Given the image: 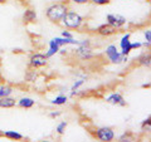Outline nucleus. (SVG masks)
<instances>
[{
  "instance_id": "nucleus-27",
  "label": "nucleus",
  "mask_w": 151,
  "mask_h": 142,
  "mask_svg": "<svg viewBox=\"0 0 151 142\" xmlns=\"http://www.w3.org/2000/svg\"><path fill=\"white\" fill-rule=\"evenodd\" d=\"M59 116H62V112H60V111H55V112H49V117H50V118H58Z\"/></svg>"
},
{
  "instance_id": "nucleus-24",
  "label": "nucleus",
  "mask_w": 151,
  "mask_h": 142,
  "mask_svg": "<svg viewBox=\"0 0 151 142\" xmlns=\"http://www.w3.org/2000/svg\"><path fill=\"white\" fill-rule=\"evenodd\" d=\"M94 5H107L111 3V0H89Z\"/></svg>"
},
{
  "instance_id": "nucleus-9",
  "label": "nucleus",
  "mask_w": 151,
  "mask_h": 142,
  "mask_svg": "<svg viewBox=\"0 0 151 142\" xmlns=\"http://www.w3.org/2000/svg\"><path fill=\"white\" fill-rule=\"evenodd\" d=\"M131 34L130 33H126V34L122 35V38L120 39V52L124 55H130V53L132 52L131 48Z\"/></svg>"
},
{
  "instance_id": "nucleus-20",
  "label": "nucleus",
  "mask_w": 151,
  "mask_h": 142,
  "mask_svg": "<svg viewBox=\"0 0 151 142\" xmlns=\"http://www.w3.org/2000/svg\"><path fill=\"white\" fill-rule=\"evenodd\" d=\"M37 79H38V70L37 69L30 68L29 70H27V73H25V82L33 83V82H35Z\"/></svg>"
},
{
  "instance_id": "nucleus-1",
  "label": "nucleus",
  "mask_w": 151,
  "mask_h": 142,
  "mask_svg": "<svg viewBox=\"0 0 151 142\" xmlns=\"http://www.w3.org/2000/svg\"><path fill=\"white\" fill-rule=\"evenodd\" d=\"M68 10L69 6L65 1H55L45 8V16L52 23H60Z\"/></svg>"
},
{
  "instance_id": "nucleus-21",
  "label": "nucleus",
  "mask_w": 151,
  "mask_h": 142,
  "mask_svg": "<svg viewBox=\"0 0 151 142\" xmlns=\"http://www.w3.org/2000/svg\"><path fill=\"white\" fill-rule=\"evenodd\" d=\"M67 127H68V122L67 121H62V122H59V123L57 125L55 132L59 136H62V135H64V132H65V130H67Z\"/></svg>"
},
{
  "instance_id": "nucleus-23",
  "label": "nucleus",
  "mask_w": 151,
  "mask_h": 142,
  "mask_svg": "<svg viewBox=\"0 0 151 142\" xmlns=\"http://www.w3.org/2000/svg\"><path fill=\"white\" fill-rule=\"evenodd\" d=\"M144 38H145V43L151 44V27L144 30Z\"/></svg>"
},
{
  "instance_id": "nucleus-3",
  "label": "nucleus",
  "mask_w": 151,
  "mask_h": 142,
  "mask_svg": "<svg viewBox=\"0 0 151 142\" xmlns=\"http://www.w3.org/2000/svg\"><path fill=\"white\" fill-rule=\"evenodd\" d=\"M105 54L107 57V59L110 60V63L112 64H122L126 63L129 60V55H124L120 52V49L117 48L115 44H110L106 47Z\"/></svg>"
},
{
  "instance_id": "nucleus-2",
  "label": "nucleus",
  "mask_w": 151,
  "mask_h": 142,
  "mask_svg": "<svg viewBox=\"0 0 151 142\" xmlns=\"http://www.w3.org/2000/svg\"><path fill=\"white\" fill-rule=\"evenodd\" d=\"M60 24H62L65 29L77 30V29H81L82 25L84 24V18L77 11L68 10L65 13V15L62 18V20H60Z\"/></svg>"
},
{
  "instance_id": "nucleus-22",
  "label": "nucleus",
  "mask_w": 151,
  "mask_h": 142,
  "mask_svg": "<svg viewBox=\"0 0 151 142\" xmlns=\"http://www.w3.org/2000/svg\"><path fill=\"white\" fill-rule=\"evenodd\" d=\"M141 130L145 132H151V116L145 118V120L141 122Z\"/></svg>"
},
{
  "instance_id": "nucleus-13",
  "label": "nucleus",
  "mask_w": 151,
  "mask_h": 142,
  "mask_svg": "<svg viewBox=\"0 0 151 142\" xmlns=\"http://www.w3.org/2000/svg\"><path fill=\"white\" fill-rule=\"evenodd\" d=\"M17 101H18V99H15L13 96L0 98V108H4V110H9V108L17 107Z\"/></svg>"
},
{
  "instance_id": "nucleus-6",
  "label": "nucleus",
  "mask_w": 151,
  "mask_h": 142,
  "mask_svg": "<svg viewBox=\"0 0 151 142\" xmlns=\"http://www.w3.org/2000/svg\"><path fill=\"white\" fill-rule=\"evenodd\" d=\"M106 22L110 25H112L115 29H117V30L122 29V28L127 24V19L124 15H121V14H115V13L107 14L106 15Z\"/></svg>"
},
{
  "instance_id": "nucleus-5",
  "label": "nucleus",
  "mask_w": 151,
  "mask_h": 142,
  "mask_svg": "<svg viewBox=\"0 0 151 142\" xmlns=\"http://www.w3.org/2000/svg\"><path fill=\"white\" fill-rule=\"evenodd\" d=\"M92 133L94 136V138L98 140L100 142H113L116 138V135H115V131L113 128L108 126H102V127H96Z\"/></svg>"
},
{
  "instance_id": "nucleus-28",
  "label": "nucleus",
  "mask_w": 151,
  "mask_h": 142,
  "mask_svg": "<svg viewBox=\"0 0 151 142\" xmlns=\"http://www.w3.org/2000/svg\"><path fill=\"white\" fill-rule=\"evenodd\" d=\"M69 1H72L74 4H78V5H83V4L89 3V0H69Z\"/></svg>"
},
{
  "instance_id": "nucleus-12",
  "label": "nucleus",
  "mask_w": 151,
  "mask_h": 142,
  "mask_svg": "<svg viewBox=\"0 0 151 142\" xmlns=\"http://www.w3.org/2000/svg\"><path fill=\"white\" fill-rule=\"evenodd\" d=\"M35 105V101L30 97H22L17 101V107L19 108H24V110H29V108H33Z\"/></svg>"
},
{
  "instance_id": "nucleus-16",
  "label": "nucleus",
  "mask_w": 151,
  "mask_h": 142,
  "mask_svg": "<svg viewBox=\"0 0 151 142\" xmlns=\"http://www.w3.org/2000/svg\"><path fill=\"white\" fill-rule=\"evenodd\" d=\"M37 20V13L35 10H33V9H27L23 14V22L25 23V24H29V23H34Z\"/></svg>"
},
{
  "instance_id": "nucleus-4",
  "label": "nucleus",
  "mask_w": 151,
  "mask_h": 142,
  "mask_svg": "<svg viewBox=\"0 0 151 142\" xmlns=\"http://www.w3.org/2000/svg\"><path fill=\"white\" fill-rule=\"evenodd\" d=\"M74 55L77 58L82 60H89L94 57V52L91 47V42L88 39L79 40V45H77V48L74 50Z\"/></svg>"
},
{
  "instance_id": "nucleus-30",
  "label": "nucleus",
  "mask_w": 151,
  "mask_h": 142,
  "mask_svg": "<svg viewBox=\"0 0 151 142\" xmlns=\"http://www.w3.org/2000/svg\"><path fill=\"white\" fill-rule=\"evenodd\" d=\"M1 137H3V133H0V138H1Z\"/></svg>"
},
{
  "instance_id": "nucleus-7",
  "label": "nucleus",
  "mask_w": 151,
  "mask_h": 142,
  "mask_svg": "<svg viewBox=\"0 0 151 142\" xmlns=\"http://www.w3.org/2000/svg\"><path fill=\"white\" fill-rule=\"evenodd\" d=\"M48 64V58L43 53H33L29 58V67L34 69L43 68Z\"/></svg>"
},
{
  "instance_id": "nucleus-29",
  "label": "nucleus",
  "mask_w": 151,
  "mask_h": 142,
  "mask_svg": "<svg viewBox=\"0 0 151 142\" xmlns=\"http://www.w3.org/2000/svg\"><path fill=\"white\" fill-rule=\"evenodd\" d=\"M38 142H53V141H49V140H42V141H38Z\"/></svg>"
},
{
  "instance_id": "nucleus-10",
  "label": "nucleus",
  "mask_w": 151,
  "mask_h": 142,
  "mask_svg": "<svg viewBox=\"0 0 151 142\" xmlns=\"http://www.w3.org/2000/svg\"><path fill=\"white\" fill-rule=\"evenodd\" d=\"M96 33L98 35H101L103 38H110L112 35H115L117 33V29H115L112 25H110L108 23H105V24H101L100 27L96 28Z\"/></svg>"
},
{
  "instance_id": "nucleus-8",
  "label": "nucleus",
  "mask_w": 151,
  "mask_h": 142,
  "mask_svg": "<svg viewBox=\"0 0 151 142\" xmlns=\"http://www.w3.org/2000/svg\"><path fill=\"white\" fill-rule=\"evenodd\" d=\"M105 101L112 106H119V107H126L127 106L125 97L119 92H112L111 94H108L107 97H105Z\"/></svg>"
},
{
  "instance_id": "nucleus-25",
  "label": "nucleus",
  "mask_w": 151,
  "mask_h": 142,
  "mask_svg": "<svg viewBox=\"0 0 151 142\" xmlns=\"http://www.w3.org/2000/svg\"><path fill=\"white\" fill-rule=\"evenodd\" d=\"M142 47H144V43H141V42H132V43H131V48H132V50L140 49V48H142Z\"/></svg>"
},
{
  "instance_id": "nucleus-26",
  "label": "nucleus",
  "mask_w": 151,
  "mask_h": 142,
  "mask_svg": "<svg viewBox=\"0 0 151 142\" xmlns=\"http://www.w3.org/2000/svg\"><path fill=\"white\" fill-rule=\"evenodd\" d=\"M60 37H63V38H68V39H72V38H74L73 33L70 32V30H63V32H62V35H60Z\"/></svg>"
},
{
  "instance_id": "nucleus-18",
  "label": "nucleus",
  "mask_w": 151,
  "mask_h": 142,
  "mask_svg": "<svg viewBox=\"0 0 151 142\" xmlns=\"http://www.w3.org/2000/svg\"><path fill=\"white\" fill-rule=\"evenodd\" d=\"M116 142H135V135L130 131H126L117 137Z\"/></svg>"
},
{
  "instance_id": "nucleus-17",
  "label": "nucleus",
  "mask_w": 151,
  "mask_h": 142,
  "mask_svg": "<svg viewBox=\"0 0 151 142\" xmlns=\"http://www.w3.org/2000/svg\"><path fill=\"white\" fill-rule=\"evenodd\" d=\"M14 93V87L10 84H0V98L4 97H10Z\"/></svg>"
},
{
  "instance_id": "nucleus-11",
  "label": "nucleus",
  "mask_w": 151,
  "mask_h": 142,
  "mask_svg": "<svg viewBox=\"0 0 151 142\" xmlns=\"http://www.w3.org/2000/svg\"><path fill=\"white\" fill-rule=\"evenodd\" d=\"M137 64L145 68H151V49L144 52L142 54L139 55L137 58Z\"/></svg>"
},
{
  "instance_id": "nucleus-14",
  "label": "nucleus",
  "mask_w": 151,
  "mask_h": 142,
  "mask_svg": "<svg viewBox=\"0 0 151 142\" xmlns=\"http://www.w3.org/2000/svg\"><path fill=\"white\" fill-rule=\"evenodd\" d=\"M59 52H60V47L57 44L53 39H50V40L48 42V50L45 52V57L49 59V58H52L53 55H55L57 53H59Z\"/></svg>"
},
{
  "instance_id": "nucleus-19",
  "label": "nucleus",
  "mask_w": 151,
  "mask_h": 142,
  "mask_svg": "<svg viewBox=\"0 0 151 142\" xmlns=\"http://www.w3.org/2000/svg\"><path fill=\"white\" fill-rule=\"evenodd\" d=\"M52 105L54 106H64L68 103V96H65V94H58L55 98L52 99Z\"/></svg>"
},
{
  "instance_id": "nucleus-15",
  "label": "nucleus",
  "mask_w": 151,
  "mask_h": 142,
  "mask_svg": "<svg viewBox=\"0 0 151 142\" xmlns=\"http://www.w3.org/2000/svg\"><path fill=\"white\" fill-rule=\"evenodd\" d=\"M3 137H5V138L10 140V141H23L24 140V136L22 133H19L18 131H4Z\"/></svg>"
}]
</instances>
